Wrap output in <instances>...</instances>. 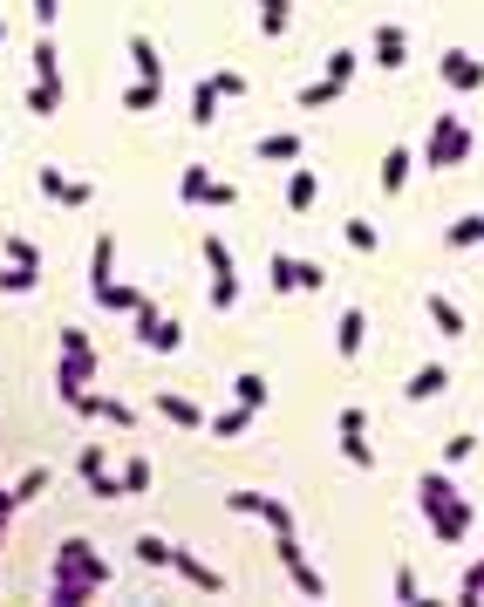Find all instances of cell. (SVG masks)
Listing matches in <instances>:
<instances>
[{
  "mask_svg": "<svg viewBox=\"0 0 484 607\" xmlns=\"http://www.w3.org/2000/svg\"><path fill=\"white\" fill-rule=\"evenodd\" d=\"M471 144H478V137H471V123H464L457 110H437V116H430V137H423V157H416V164H430V171H457V164L471 157Z\"/></svg>",
  "mask_w": 484,
  "mask_h": 607,
  "instance_id": "obj_1",
  "label": "cell"
},
{
  "mask_svg": "<svg viewBox=\"0 0 484 607\" xmlns=\"http://www.w3.org/2000/svg\"><path fill=\"white\" fill-rule=\"evenodd\" d=\"M69 573H82V580H96V587H110V560L75 532V539H62L55 546V567H48V580H69Z\"/></svg>",
  "mask_w": 484,
  "mask_h": 607,
  "instance_id": "obj_2",
  "label": "cell"
},
{
  "mask_svg": "<svg viewBox=\"0 0 484 607\" xmlns=\"http://www.w3.org/2000/svg\"><path fill=\"white\" fill-rule=\"evenodd\" d=\"M266 287H273V294H300V287L314 294V287H328V266L294 260V253H273V260H266Z\"/></svg>",
  "mask_w": 484,
  "mask_h": 607,
  "instance_id": "obj_3",
  "label": "cell"
},
{
  "mask_svg": "<svg viewBox=\"0 0 484 607\" xmlns=\"http://www.w3.org/2000/svg\"><path fill=\"white\" fill-rule=\"evenodd\" d=\"M96 376H103V355H96V342H89V348H62V362H55V396H62V403H75V396H82Z\"/></svg>",
  "mask_w": 484,
  "mask_h": 607,
  "instance_id": "obj_4",
  "label": "cell"
},
{
  "mask_svg": "<svg viewBox=\"0 0 484 607\" xmlns=\"http://www.w3.org/2000/svg\"><path fill=\"white\" fill-rule=\"evenodd\" d=\"M437 76H444L457 96H478L484 89V55H471V48H444V55H437Z\"/></svg>",
  "mask_w": 484,
  "mask_h": 607,
  "instance_id": "obj_5",
  "label": "cell"
},
{
  "mask_svg": "<svg viewBox=\"0 0 484 607\" xmlns=\"http://www.w3.org/2000/svg\"><path fill=\"white\" fill-rule=\"evenodd\" d=\"M130 321H137V342H144V348H157V355H171V348L185 342V328H178L171 314H157V301H144L137 314H130Z\"/></svg>",
  "mask_w": 484,
  "mask_h": 607,
  "instance_id": "obj_6",
  "label": "cell"
},
{
  "mask_svg": "<svg viewBox=\"0 0 484 607\" xmlns=\"http://www.w3.org/2000/svg\"><path fill=\"white\" fill-rule=\"evenodd\" d=\"M335 430H341V457H348L355 471H375V451H369V417H362L355 403H348V410L335 417Z\"/></svg>",
  "mask_w": 484,
  "mask_h": 607,
  "instance_id": "obj_7",
  "label": "cell"
},
{
  "mask_svg": "<svg viewBox=\"0 0 484 607\" xmlns=\"http://www.w3.org/2000/svg\"><path fill=\"white\" fill-rule=\"evenodd\" d=\"M35 185H41V198H55V205H69V212H82V205L96 198V185H89V178H69V171H55V164H41Z\"/></svg>",
  "mask_w": 484,
  "mask_h": 607,
  "instance_id": "obj_8",
  "label": "cell"
},
{
  "mask_svg": "<svg viewBox=\"0 0 484 607\" xmlns=\"http://www.w3.org/2000/svg\"><path fill=\"white\" fill-rule=\"evenodd\" d=\"M69 410H75V417H96V423H110V430H130V423H137V410H130L123 396H103V389H82V396H75Z\"/></svg>",
  "mask_w": 484,
  "mask_h": 607,
  "instance_id": "obj_9",
  "label": "cell"
},
{
  "mask_svg": "<svg viewBox=\"0 0 484 607\" xmlns=\"http://www.w3.org/2000/svg\"><path fill=\"white\" fill-rule=\"evenodd\" d=\"M423 519H430V539H437V546H457V539L471 532V519H478V512H471V498L457 492L444 512H423Z\"/></svg>",
  "mask_w": 484,
  "mask_h": 607,
  "instance_id": "obj_10",
  "label": "cell"
},
{
  "mask_svg": "<svg viewBox=\"0 0 484 607\" xmlns=\"http://www.w3.org/2000/svg\"><path fill=\"white\" fill-rule=\"evenodd\" d=\"M225 505H232V512H246V519H266L273 532L294 526V512H287V505H280L273 492H225Z\"/></svg>",
  "mask_w": 484,
  "mask_h": 607,
  "instance_id": "obj_11",
  "label": "cell"
},
{
  "mask_svg": "<svg viewBox=\"0 0 484 607\" xmlns=\"http://www.w3.org/2000/svg\"><path fill=\"white\" fill-rule=\"evenodd\" d=\"M171 567L185 573V580H191V587H198V594H225V573L212 567V560H198V553H185V546L171 553Z\"/></svg>",
  "mask_w": 484,
  "mask_h": 607,
  "instance_id": "obj_12",
  "label": "cell"
},
{
  "mask_svg": "<svg viewBox=\"0 0 484 607\" xmlns=\"http://www.w3.org/2000/svg\"><path fill=\"white\" fill-rule=\"evenodd\" d=\"M335 348H341V362H355V355L369 348V314H362V307H348L335 321Z\"/></svg>",
  "mask_w": 484,
  "mask_h": 607,
  "instance_id": "obj_13",
  "label": "cell"
},
{
  "mask_svg": "<svg viewBox=\"0 0 484 607\" xmlns=\"http://www.w3.org/2000/svg\"><path fill=\"white\" fill-rule=\"evenodd\" d=\"M314 198H321V171L314 164H294V178H287V212H314Z\"/></svg>",
  "mask_w": 484,
  "mask_h": 607,
  "instance_id": "obj_14",
  "label": "cell"
},
{
  "mask_svg": "<svg viewBox=\"0 0 484 607\" xmlns=\"http://www.w3.org/2000/svg\"><path fill=\"white\" fill-rule=\"evenodd\" d=\"M157 417L178 423V430H205V423H212L198 403H191V396H178V389H164V396H157Z\"/></svg>",
  "mask_w": 484,
  "mask_h": 607,
  "instance_id": "obj_15",
  "label": "cell"
},
{
  "mask_svg": "<svg viewBox=\"0 0 484 607\" xmlns=\"http://www.w3.org/2000/svg\"><path fill=\"white\" fill-rule=\"evenodd\" d=\"M403 62H410V35L396 21H382L375 28V69H403Z\"/></svg>",
  "mask_w": 484,
  "mask_h": 607,
  "instance_id": "obj_16",
  "label": "cell"
},
{
  "mask_svg": "<svg viewBox=\"0 0 484 607\" xmlns=\"http://www.w3.org/2000/svg\"><path fill=\"white\" fill-rule=\"evenodd\" d=\"M444 389H450V369H444V362H423V369L403 382V396H410V403H437Z\"/></svg>",
  "mask_w": 484,
  "mask_h": 607,
  "instance_id": "obj_17",
  "label": "cell"
},
{
  "mask_svg": "<svg viewBox=\"0 0 484 607\" xmlns=\"http://www.w3.org/2000/svg\"><path fill=\"white\" fill-rule=\"evenodd\" d=\"M103 594L96 580H82V573H69V580H48V607H89Z\"/></svg>",
  "mask_w": 484,
  "mask_h": 607,
  "instance_id": "obj_18",
  "label": "cell"
},
{
  "mask_svg": "<svg viewBox=\"0 0 484 607\" xmlns=\"http://www.w3.org/2000/svg\"><path fill=\"white\" fill-rule=\"evenodd\" d=\"M430 328H437V335H444V342H457V335H471V328H464V307L450 301V294H430Z\"/></svg>",
  "mask_w": 484,
  "mask_h": 607,
  "instance_id": "obj_19",
  "label": "cell"
},
{
  "mask_svg": "<svg viewBox=\"0 0 484 607\" xmlns=\"http://www.w3.org/2000/svg\"><path fill=\"white\" fill-rule=\"evenodd\" d=\"M144 301H150V294H144V287H130V280H110V287H96V307H103V314H137Z\"/></svg>",
  "mask_w": 484,
  "mask_h": 607,
  "instance_id": "obj_20",
  "label": "cell"
},
{
  "mask_svg": "<svg viewBox=\"0 0 484 607\" xmlns=\"http://www.w3.org/2000/svg\"><path fill=\"white\" fill-rule=\"evenodd\" d=\"M130 69H137V82H164V55L150 35H130Z\"/></svg>",
  "mask_w": 484,
  "mask_h": 607,
  "instance_id": "obj_21",
  "label": "cell"
},
{
  "mask_svg": "<svg viewBox=\"0 0 484 607\" xmlns=\"http://www.w3.org/2000/svg\"><path fill=\"white\" fill-rule=\"evenodd\" d=\"M300 151H307L300 130H266V137H260V164H294Z\"/></svg>",
  "mask_w": 484,
  "mask_h": 607,
  "instance_id": "obj_22",
  "label": "cell"
},
{
  "mask_svg": "<svg viewBox=\"0 0 484 607\" xmlns=\"http://www.w3.org/2000/svg\"><path fill=\"white\" fill-rule=\"evenodd\" d=\"M110 280H116V239L103 232V239L89 246V294H96V287H110Z\"/></svg>",
  "mask_w": 484,
  "mask_h": 607,
  "instance_id": "obj_23",
  "label": "cell"
},
{
  "mask_svg": "<svg viewBox=\"0 0 484 607\" xmlns=\"http://www.w3.org/2000/svg\"><path fill=\"white\" fill-rule=\"evenodd\" d=\"M450 498H457V485H450L444 471H423V478H416V505H423V512H444Z\"/></svg>",
  "mask_w": 484,
  "mask_h": 607,
  "instance_id": "obj_24",
  "label": "cell"
},
{
  "mask_svg": "<svg viewBox=\"0 0 484 607\" xmlns=\"http://www.w3.org/2000/svg\"><path fill=\"white\" fill-rule=\"evenodd\" d=\"M219 89H212V76H198V89H191V123H198V130H212V123H219Z\"/></svg>",
  "mask_w": 484,
  "mask_h": 607,
  "instance_id": "obj_25",
  "label": "cell"
},
{
  "mask_svg": "<svg viewBox=\"0 0 484 607\" xmlns=\"http://www.w3.org/2000/svg\"><path fill=\"white\" fill-rule=\"evenodd\" d=\"M253 14H260V35L280 41L287 35V21H294V0H253Z\"/></svg>",
  "mask_w": 484,
  "mask_h": 607,
  "instance_id": "obj_26",
  "label": "cell"
},
{
  "mask_svg": "<svg viewBox=\"0 0 484 607\" xmlns=\"http://www.w3.org/2000/svg\"><path fill=\"white\" fill-rule=\"evenodd\" d=\"M410 171H416V157H410V151H382V171H375V185H382V191H403V185H410Z\"/></svg>",
  "mask_w": 484,
  "mask_h": 607,
  "instance_id": "obj_27",
  "label": "cell"
},
{
  "mask_svg": "<svg viewBox=\"0 0 484 607\" xmlns=\"http://www.w3.org/2000/svg\"><path fill=\"white\" fill-rule=\"evenodd\" d=\"M253 417H260V410H246V403H232V410H219V417L205 423V430H212V437H246V430H253Z\"/></svg>",
  "mask_w": 484,
  "mask_h": 607,
  "instance_id": "obj_28",
  "label": "cell"
},
{
  "mask_svg": "<svg viewBox=\"0 0 484 607\" xmlns=\"http://www.w3.org/2000/svg\"><path fill=\"white\" fill-rule=\"evenodd\" d=\"M28 62H35V82H62V48H55L48 35L28 48Z\"/></svg>",
  "mask_w": 484,
  "mask_h": 607,
  "instance_id": "obj_29",
  "label": "cell"
},
{
  "mask_svg": "<svg viewBox=\"0 0 484 607\" xmlns=\"http://www.w3.org/2000/svg\"><path fill=\"white\" fill-rule=\"evenodd\" d=\"M205 191H212V171H205V164H185V171H178V198H185V205H205Z\"/></svg>",
  "mask_w": 484,
  "mask_h": 607,
  "instance_id": "obj_30",
  "label": "cell"
},
{
  "mask_svg": "<svg viewBox=\"0 0 484 607\" xmlns=\"http://www.w3.org/2000/svg\"><path fill=\"white\" fill-rule=\"evenodd\" d=\"M341 89H348V82H335V76H321V82H307V89H300L294 103H300V110H328V103H335Z\"/></svg>",
  "mask_w": 484,
  "mask_h": 607,
  "instance_id": "obj_31",
  "label": "cell"
},
{
  "mask_svg": "<svg viewBox=\"0 0 484 607\" xmlns=\"http://www.w3.org/2000/svg\"><path fill=\"white\" fill-rule=\"evenodd\" d=\"M205 266H212V280H239L232 273V246H225L219 232H205Z\"/></svg>",
  "mask_w": 484,
  "mask_h": 607,
  "instance_id": "obj_32",
  "label": "cell"
},
{
  "mask_svg": "<svg viewBox=\"0 0 484 607\" xmlns=\"http://www.w3.org/2000/svg\"><path fill=\"white\" fill-rule=\"evenodd\" d=\"M35 287H41L35 266H14V260L0 266V294H35Z\"/></svg>",
  "mask_w": 484,
  "mask_h": 607,
  "instance_id": "obj_33",
  "label": "cell"
},
{
  "mask_svg": "<svg viewBox=\"0 0 484 607\" xmlns=\"http://www.w3.org/2000/svg\"><path fill=\"white\" fill-rule=\"evenodd\" d=\"M157 103H164V82H130V89H123V110H157Z\"/></svg>",
  "mask_w": 484,
  "mask_h": 607,
  "instance_id": "obj_34",
  "label": "cell"
},
{
  "mask_svg": "<svg viewBox=\"0 0 484 607\" xmlns=\"http://www.w3.org/2000/svg\"><path fill=\"white\" fill-rule=\"evenodd\" d=\"M171 553H178V546H171V539H157V532L137 539V567H171Z\"/></svg>",
  "mask_w": 484,
  "mask_h": 607,
  "instance_id": "obj_35",
  "label": "cell"
},
{
  "mask_svg": "<svg viewBox=\"0 0 484 607\" xmlns=\"http://www.w3.org/2000/svg\"><path fill=\"white\" fill-rule=\"evenodd\" d=\"M28 110L55 116V110H62V82H28Z\"/></svg>",
  "mask_w": 484,
  "mask_h": 607,
  "instance_id": "obj_36",
  "label": "cell"
},
{
  "mask_svg": "<svg viewBox=\"0 0 484 607\" xmlns=\"http://www.w3.org/2000/svg\"><path fill=\"white\" fill-rule=\"evenodd\" d=\"M287 573H294V587L307 594V601H328V580H321V567H307V560H294Z\"/></svg>",
  "mask_w": 484,
  "mask_h": 607,
  "instance_id": "obj_37",
  "label": "cell"
},
{
  "mask_svg": "<svg viewBox=\"0 0 484 607\" xmlns=\"http://www.w3.org/2000/svg\"><path fill=\"white\" fill-rule=\"evenodd\" d=\"M232 389H239V403H246V410H266V376H260V369L232 376Z\"/></svg>",
  "mask_w": 484,
  "mask_h": 607,
  "instance_id": "obj_38",
  "label": "cell"
},
{
  "mask_svg": "<svg viewBox=\"0 0 484 607\" xmlns=\"http://www.w3.org/2000/svg\"><path fill=\"white\" fill-rule=\"evenodd\" d=\"M355 69H362V55H355V48H328V69H321V76L355 82Z\"/></svg>",
  "mask_w": 484,
  "mask_h": 607,
  "instance_id": "obj_39",
  "label": "cell"
},
{
  "mask_svg": "<svg viewBox=\"0 0 484 607\" xmlns=\"http://www.w3.org/2000/svg\"><path fill=\"white\" fill-rule=\"evenodd\" d=\"M7 260H14V266H35V273H41V246L28 239V232H7Z\"/></svg>",
  "mask_w": 484,
  "mask_h": 607,
  "instance_id": "obj_40",
  "label": "cell"
},
{
  "mask_svg": "<svg viewBox=\"0 0 484 607\" xmlns=\"http://www.w3.org/2000/svg\"><path fill=\"white\" fill-rule=\"evenodd\" d=\"M444 239H450V253H464V246H484V219H457Z\"/></svg>",
  "mask_w": 484,
  "mask_h": 607,
  "instance_id": "obj_41",
  "label": "cell"
},
{
  "mask_svg": "<svg viewBox=\"0 0 484 607\" xmlns=\"http://www.w3.org/2000/svg\"><path fill=\"white\" fill-rule=\"evenodd\" d=\"M75 471H82V485H96L110 464H103V444H82V457H75Z\"/></svg>",
  "mask_w": 484,
  "mask_h": 607,
  "instance_id": "obj_42",
  "label": "cell"
},
{
  "mask_svg": "<svg viewBox=\"0 0 484 607\" xmlns=\"http://www.w3.org/2000/svg\"><path fill=\"white\" fill-rule=\"evenodd\" d=\"M273 560H280V567L307 560V553H300V539H294V526H280V532H273Z\"/></svg>",
  "mask_w": 484,
  "mask_h": 607,
  "instance_id": "obj_43",
  "label": "cell"
},
{
  "mask_svg": "<svg viewBox=\"0 0 484 607\" xmlns=\"http://www.w3.org/2000/svg\"><path fill=\"white\" fill-rule=\"evenodd\" d=\"M123 492H130V498L150 492V457H130V464H123Z\"/></svg>",
  "mask_w": 484,
  "mask_h": 607,
  "instance_id": "obj_44",
  "label": "cell"
},
{
  "mask_svg": "<svg viewBox=\"0 0 484 607\" xmlns=\"http://www.w3.org/2000/svg\"><path fill=\"white\" fill-rule=\"evenodd\" d=\"M348 246H355V253H375V246H382V232H375L369 219H348Z\"/></svg>",
  "mask_w": 484,
  "mask_h": 607,
  "instance_id": "obj_45",
  "label": "cell"
},
{
  "mask_svg": "<svg viewBox=\"0 0 484 607\" xmlns=\"http://www.w3.org/2000/svg\"><path fill=\"white\" fill-rule=\"evenodd\" d=\"M457 601H484V560H471V567H464V580H457Z\"/></svg>",
  "mask_w": 484,
  "mask_h": 607,
  "instance_id": "obj_46",
  "label": "cell"
},
{
  "mask_svg": "<svg viewBox=\"0 0 484 607\" xmlns=\"http://www.w3.org/2000/svg\"><path fill=\"white\" fill-rule=\"evenodd\" d=\"M471 451H478V437H471V430H457V437H444V464H464Z\"/></svg>",
  "mask_w": 484,
  "mask_h": 607,
  "instance_id": "obj_47",
  "label": "cell"
},
{
  "mask_svg": "<svg viewBox=\"0 0 484 607\" xmlns=\"http://www.w3.org/2000/svg\"><path fill=\"white\" fill-rule=\"evenodd\" d=\"M212 89L232 103V96H246V76H239V69H219V76H212Z\"/></svg>",
  "mask_w": 484,
  "mask_h": 607,
  "instance_id": "obj_48",
  "label": "cell"
},
{
  "mask_svg": "<svg viewBox=\"0 0 484 607\" xmlns=\"http://www.w3.org/2000/svg\"><path fill=\"white\" fill-rule=\"evenodd\" d=\"M41 492H48V471H41V464H35V471H28V478H21V485H14V498H21V505H28V498H41Z\"/></svg>",
  "mask_w": 484,
  "mask_h": 607,
  "instance_id": "obj_49",
  "label": "cell"
},
{
  "mask_svg": "<svg viewBox=\"0 0 484 607\" xmlns=\"http://www.w3.org/2000/svg\"><path fill=\"white\" fill-rule=\"evenodd\" d=\"M396 601H423V580L410 567H396Z\"/></svg>",
  "mask_w": 484,
  "mask_h": 607,
  "instance_id": "obj_50",
  "label": "cell"
},
{
  "mask_svg": "<svg viewBox=\"0 0 484 607\" xmlns=\"http://www.w3.org/2000/svg\"><path fill=\"white\" fill-rule=\"evenodd\" d=\"M205 205H219V212H225V205H239V185H225V178H212V191H205Z\"/></svg>",
  "mask_w": 484,
  "mask_h": 607,
  "instance_id": "obj_51",
  "label": "cell"
},
{
  "mask_svg": "<svg viewBox=\"0 0 484 607\" xmlns=\"http://www.w3.org/2000/svg\"><path fill=\"white\" fill-rule=\"evenodd\" d=\"M89 492H96V498H130V492H123V471H103V478H96Z\"/></svg>",
  "mask_w": 484,
  "mask_h": 607,
  "instance_id": "obj_52",
  "label": "cell"
},
{
  "mask_svg": "<svg viewBox=\"0 0 484 607\" xmlns=\"http://www.w3.org/2000/svg\"><path fill=\"white\" fill-rule=\"evenodd\" d=\"M28 7H35V21H41V35H48V28H55V14H62V0H28Z\"/></svg>",
  "mask_w": 484,
  "mask_h": 607,
  "instance_id": "obj_53",
  "label": "cell"
},
{
  "mask_svg": "<svg viewBox=\"0 0 484 607\" xmlns=\"http://www.w3.org/2000/svg\"><path fill=\"white\" fill-rule=\"evenodd\" d=\"M14 505H21V498H14V492H0V519H7V512H14Z\"/></svg>",
  "mask_w": 484,
  "mask_h": 607,
  "instance_id": "obj_54",
  "label": "cell"
},
{
  "mask_svg": "<svg viewBox=\"0 0 484 607\" xmlns=\"http://www.w3.org/2000/svg\"><path fill=\"white\" fill-rule=\"evenodd\" d=\"M0 41H7V21H0Z\"/></svg>",
  "mask_w": 484,
  "mask_h": 607,
  "instance_id": "obj_55",
  "label": "cell"
}]
</instances>
